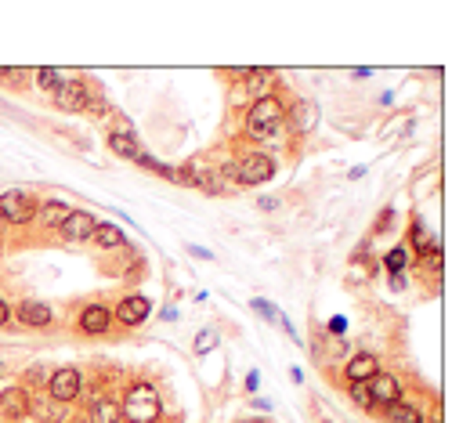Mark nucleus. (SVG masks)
<instances>
[{
  "mask_svg": "<svg viewBox=\"0 0 470 423\" xmlns=\"http://www.w3.org/2000/svg\"><path fill=\"white\" fill-rule=\"evenodd\" d=\"M119 412L127 416L131 423H155V419L163 416V402H160V395H155L152 383H138V387L127 391V398H123Z\"/></svg>",
  "mask_w": 470,
  "mask_h": 423,
  "instance_id": "f257e3e1",
  "label": "nucleus"
},
{
  "mask_svg": "<svg viewBox=\"0 0 470 423\" xmlns=\"http://www.w3.org/2000/svg\"><path fill=\"white\" fill-rule=\"evenodd\" d=\"M278 119H282V102L278 98H257L254 102V109H249V116H246V124H249V134L254 138H275V131H278Z\"/></svg>",
  "mask_w": 470,
  "mask_h": 423,
  "instance_id": "f03ea898",
  "label": "nucleus"
},
{
  "mask_svg": "<svg viewBox=\"0 0 470 423\" xmlns=\"http://www.w3.org/2000/svg\"><path fill=\"white\" fill-rule=\"evenodd\" d=\"M33 214H37L33 196H25L18 189L0 196V218H4L8 225H25V221H33Z\"/></svg>",
  "mask_w": 470,
  "mask_h": 423,
  "instance_id": "7ed1b4c3",
  "label": "nucleus"
},
{
  "mask_svg": "<svg viewBox=\"0 0 470 423\" xmlns=\"http://www.w3.org/2000/svg\"><path fill=\"white\" fill-rule=\"evenodd\" d=\"M365 391H369V405H394V402H401V383L394 376H387V373H376Z\"/></svg>",
  "mask_w": 470,
  "mask_h": 423,
  "instance_id": "20e7f679",
  "label": "nucleus"
},
{
  "mask_svg": "<svg viewBox=\"0 0 470 423\" xmlns=\"http://www.w3.org/2000/svg\"><path fill=\"white\" fill-rule=\"evenodd\" d=\"M271 174H275V163L264 153H254V156H246L239 163V181L242 185H261V181H268Z\"/></svg>",
  "mask_w": 470,
  "mask_h": 423,
  "instance_id": "39448f33",
  "label": "nucleus"
},
{
  "mask_svg": "<svg viewBox=\"0 0 470 423\" xmlns=\"http://www.w3.org/2000/svg\"><path fill=\"white\" fill-rule=\"evenodd\" d=\"M94 228H98V221H94L87 210H80V214H69L66 221H61V235H66L69 243H83V239H94Z\"/></svg>",
  "mask_w": 470,
  "mask_h": 423,
  "instance_id": "423d86ee",
  "label": "nucleus"
},
{
  "mask_svg": "<svg viewBox=\"0 0 470 423\" xmlns=\"http://www.w3.org/2000/svg\"><path fill=\"white\" fill-rule=\"evenodd\" d=\"M54 102H58V109H66V112H80V109H87V87H83L80 80L58 83Z\"/></svg>",
  "mask_w": 470,
  "mask_h": 423,
  "instance_id": "0eeeda50",
  "label": "nucleus"
},
{
  "mask_svg": "<svg viewBox=\"0 0 470 423\" xmlns=\"http://www.w3.org/2000/svg\"><path fill=\"white\" fill-rule=\"evenodd\" d=\"M80 395V373L76 369H58L51 376V398L54 402H73Z\"/></svg>",
  "mask_w": 470,
  "mask_h": 423,
  "instance_id": "6e6552de",
  "label": "nucleus"
},
{
  "mask_svg": "<svg viewBox=\"0 0 470 423\" xmlns=\"http://www.w3.org/2000/svg\"><path fill=\"white\" fill-rule=\"evenodd\" d=\"M116 318H119L123 326H141V322L148 318V300H145V297H127V300L116 308Z\"/></svg>",
  "mask_w": 470,
  "mask_h": 423,
  "instance_id": "1a4fd4ad",
  "label": "nucleus"
},
{
  "mask_svg": "<svg viewBox=\"0 0 470 423\" xmlns=\"http://www.w3.org/2000/svg\"><path fill=\"white\" fill-rule=\"evenodd\" d=\"M15 315L22 318V326H51V308L40 300H22Z\"/></svg>",
  "mask_w": 470,
  "mask_h": 423,
  "instance_id": "9d476101",
  "label": "nucleus"
},
{
  "mask_svg": "<svg viewBox=\"0 0 470 423\" xmlns=\"http://www.w3.org/2000/svg\"><path fill=\"white\" fill-rule=\"evenodd\" d=\"M109 322H112V315H109V308H102V304H90V308L80 315V329H83V333H105Z\"/></svg>",
  "mask_w": 470,
  "mask_h": 423,
  "instance_id": "9b49d317",
  "label": "nucleus"
},
{
  "mask_svg": "<svg viewBox=\"0 0 470 423\" xmlns=\"http://www.w3.org/2000/svg\"><path fill=\"white\" fill-rule=\"evenodd\" d=\"M376 373H380V369H376V358L372 355H358V358L348 362V380L351 383H369Z\"/></svg>",
  "mask_w": 470,
  "mask_h": 423,
  "instance_id": "f8f14e48",
  "label": "nucleus"
},
{
  "mask_svg": "<svg viewBox=\"0 0 470 423\" xmlns=\"http://www.w3.org/2000/svg\"><path fill=\"white\" fill-rule=\"evenodd\" d=\"M109 148H112V153L116 156H123V160H138L141 156V148H138V138L127 131V127H123V131H116L112 138H109Z\"/></svg>",
  "mask_w": 470,
  "mask_h": 423,
  "instance_id": "ddd939ff",
  "label": "nucleus"
},
{
  "mask_svg": "<svg viewBox=\"0 0 470 423\" xmlns=\"http://www.w3.org/2000/svg\"><path fill=\"white\" fill-rule=\"evenodd\" d=\"M290 124H293L300 134H307L311 127L319 124V109H315V102H297V109L290 112Z\"/></svg>",
  "mask_w": 470,
  "mask_h": 423,
  "instance_id": "4468645a",
  "label": "nucleus"
},
{
  "mask_svg": "<svg viewBox=\"0 0 470 423\" xmlns=\"http://www.w3.org/2000/svg\"><path fill=\"white\" fill-rule=\"evenodd\" d=\"M119 405L112 398H98L94 402V412H90V423H119Z\"/></svg>",
  "mask_w": 470,
  "mask_h": 423,
  "instance_id": "2eb2a0df",
  "label": "nucleus"
},
{
  "mask_svg": "<svg viewBox=\"0 0 470 423\" xmlns=\"http://www.w3.org/2000/svg\"><path fill=\"white\" fill-rule=\"evenodd\" d=\"M94 239H98V246H102V250L123 246V228H116L112 221H105V225H98V228H94Z\"/></svg>",
  "mask_w": 470,
  "mask_h": 423,
  "instance_id": "dca6fc26",
  "label": "nucleus"
},
{
  "mask_svg": "<svg viewBox=\"0 0 470 423\" xmlns=\"http://www.w3.org/2000/svg\"><path fill=\"white\" fill-rule=\"evenodd\" d=\"M25 391L22 387H11V391H4V395H0V409H4L8 416H18V412H25Z\"/></svg>",
  "mask_w": 470,
  "mask_h": 423,
  "instance_id": "f3484780",
  "label": "nucleus"
},
{
  "mask_svg": "<svg viewBox=\"0 0 470 423\" xmlns=\"http://www.w3.org/2000/svg\"><path fill=\"white\" fill-rule=\"evenodd\" d=\"M40 218H44V225H47V228H61V221L69 218V210L61 206V203H47V206L40 210Z\"/></svg>",
  "mask_w": 470,
  "mask_h": 423,
  "instance_id": "a211bd4d",
  "label": "nucleus"
},
{
  "mask_svg": "<svg viewBox=\"0 0 470 423\" xmlns=\"http://www.w3.org/2000/svg\"><path fill=\"white\" fill-rule=\"evenodd\" d=\"M391 419H394V423H423V416H420L413 405H405V402H394V405H391Z\"/></svg>",
  "mask_w": 470,
  "mask_h": 423,
  "instance_id": "6ab92c4d",
  "label": "nucleus"
},
{
  "mask_svg": "<svg viewBox=\"0 0 470 423\" xmlns=\"http://www.w3.org/2000/svg\"><path fill=\"white\" fill-rule=\"evenodd\" d=\"M134 163H138V167H145V170H148V174H155V177H174V170H170L167 163L152 160V156H145V153H141V156H138Z\"/></svg>",
  "mask_w": 470,
  "mask_h": 423,
  "instance_id": "aec40b11",
  "label": "nucleus"
},
{
  "mask_svg": "<svg viewBox=\"0 0 470 423\" xmlns=\"http://www.w3.org/2000/svg\"><path fill=\"white\" fill-rule=\"evenodd\" d=\"M384 264H387V271H391V275H401V268L409 264V254H405L401 246H394V250L384 257Z\"/></svg>",
  "mask_w": 470,
  "mask_h": 423,
  "instance_id": "412c9836",
  "label": "nucleus"
},
{
  "mask_svg": "<svg viewBox=\"0 0 470 423\" xmlns=\"http://www.w3.org/2000/svg\"><path fill=\"white\" fill-rule=\"evenodd\" d=\"M37 80L44 90H58V69H37Z\"/></svg>",
  "mask_w": 470,
  "mask_h": 423,
  "instance_id": "4be33fe9",
  "label": "nucleus"
},
{
  "mask_svg": "<svg viewBox=\"0 0 470 423\" xmlns=\"http://www.w3.org/2000/svg\"><path fill=\"white\" fill-rule=\"evenodd\" d=\"M213 344H217V333H213V329H206V333H199V337H196V351H199V355H203V351H210Z\"/></svg>",
  "mask_w": 470,
  "mask_h": 423,
  "instance_id": "5701e85b",
  "label": "nucleus"
},
{
  "mask_svg": "<svg viewBox=\"0 0 470 423\" xmlns=\"http://www.w3.org/2000/svg\"><path fill=\"white\" fill-rule=\"evenodd\" d=\"M413 239H416V246H420V250H423V254H427V243H430V235H427V228H423V225H420V221H416V225H413Z\"/></svg>",
  "mask_w": 470,
  "mask_h": 423,
  "instance_id": "b1692460",
  "label": "nucleus"
},
{
  "mask_svg": "<svg viewBox=\"0 0 470 423\" xmlns=\"http://www.w3.org/2000/svg\"><path fill=\"white\" fill-rule=\"evenodd\" d=\"M351 398H355L358 405H369V391H365V383H351Z\"/></svg>",
  "mask_w": 470,
  "mask_h": 423,
  "instance_id": "393cba45",
  "label": "nucleus"
},
{
  "mask_svg": "<svg viewBox=\"0 0 470 423\" xmlns=\"http://www.w3.org/2000/svg\"><path fill=\"white\" fill-rule=\"evenodd\" d=\"M254 311H261L264 318H278V311H275V308L268 304V300H254Z\"/></svg>",
  "mask_w": 470,
  "mask_h": 423,
  "instance_id": "a878e982",
  "label": "nucleus"
},
{
  "mask_svg": "<svg viewBox=\"0 0 470 423\" xmlns=\"http://www.w3.org/2000/svg\"><path fill=\"white\" fill-rule=\"evenodd\" d=\"M188 254L199 257V261H210V257H213V254H210V250H203V246H188Z\"/></svg>",
  "mask_w": 470,
  "mask_h": 423,
  "instance_id": "bb28decb",
  "label": "nucleus"
},
{
  "mask_svg": "<svg viewBox=\"0 0 470 423\" xmlns=\"http://www.w3.org/2000/svg\"><path fill=\"white\" fill-rule=\"evenodd\" d=\"M257 383H261V376H257V373H249V376H246V387H249V391H257Z\"/></svg>",
  "mask_w": 470,
  "mask_h": 423,
  "instance_id": "cd10ccee",
  "label": "nucleus"
},
{
  "mask_svg": "<svg viewBox=\"0 0 470 423\" xmlns=\"http://www.w3.org/2000/svg\"><path fill=\"white\" fill-rule=\"evenodd\" d=\"M343 326H348L343 318H333V322H329V329H333V333H343Z\"/></svg>",
  "mask_w": 470,
  "mask_h": 423,
  "instance_id": "c85d7f7f",
  "label": "nucleus"
},
{
  "mask_svg": "<svg viewBox=\"0 0 470 423\" xmlns=\"http://www.w3.org/2000/svg\"><path fill=\"white\" fill-rule=\"evenodd\" d=\"M11 318V311H8V304H4V300H0V326H4Z\"/></svg>",
  "mask_w": 470,
  "mask_h": 423,
  "instance_id": "c756f323",
  "label": "nucleus"
},
{
  "mask_svg": "<svg viewBox=\"0 0 470 423\" xmlns=\"http://www.w3.org/2000/svg\"><path fill=\"white\" fill-rule=\"evenodd\" d=\"M275 206H278V203H275L271 196H264V199H261V210H275Z\"/></svg>",
  "mask_w": 470,
  "mask_h": 423,
  "instance_id": "7c9ffc66",
  "label": "nucleus"
},
{
  "mask_svg": "<svg viewBox=\"0 0 470 423\" xmlns=\"http://www.w3.org/2000/svg\"><path fill=\"white\" fill-rule=\"evenodd\" d=\"M0 376H4V362H0Z\"/></svg>",
  "mask_w": 470,
  "mask_h": 423,
  "instance_id": "2f4dec72",
  "label": "nucleus"
},
{
  "mask_svg": "<svg viewBox=\"0 0 470 423\" xmlns=\"http://www.w3.org/2000/svg\"><path fill=\"white\" fill-rule=\"evenodd\" d=\"M80 423H90V419H80Z\"/></svg>",
  "mask_w": 470,
  "mask_h": 423,
  "instance_id": "473e14b6",
  "label": "nucleus"
},
{
  "mask_svg": "<svg viewBox=\"0 0 470 423\" xmlns=\"http://www.w3.org/2000/svg\"><path fill=\"white\" fill-rule=\"evenodd\" d=\"M254 423H261V419H254Z\"/></svg>",
  "mask_w": 470,
  "mask_h": 423,
  "instance_id": "72a5a7b5",
  "label": "nucleus"
}]
</instances>
